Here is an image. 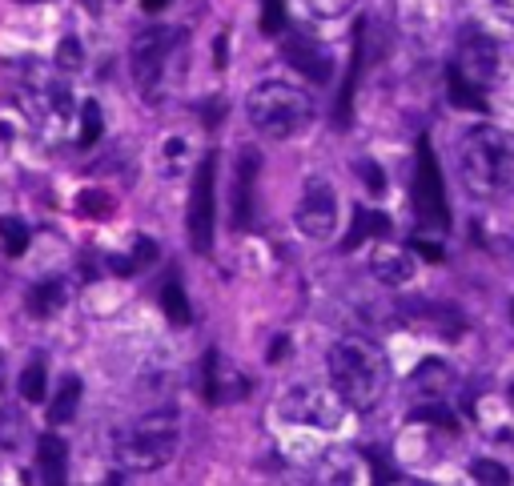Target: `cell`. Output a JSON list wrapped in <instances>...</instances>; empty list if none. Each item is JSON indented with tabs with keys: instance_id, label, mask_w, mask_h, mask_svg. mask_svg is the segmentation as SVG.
I'll return each mask as SVG.
<instances>
[{
	"instance_id": "cell-1",
	"label": "cell",
	"mask_w": 514,
	"mask_h": 486,
	"mask_svg": "<svg viewBox=\"0 0 514 486\" xmlns=\"http://www.w3.org/2000/svg\"><path fill=\"white\" fill-rule=\"evenodd\" d=\"M330 382L346 398L350 410H374L390 386V366L382 350L366 338H338L330 346Z\"/></svg>"
},
{
	"instance_id": "cell-2",
	"label": "cell",
	"mask_w": 514,
	"mask_h": 486,
	"mask_svg": "<svg viewBox=\"0 0 514 486\" xmlns=\"http://www.w3.org/2000/svg\"><path fill=\"white\" fill-rule=\"evenodd\" d=\"M245 113H249V125L262 137L286 141V137H298V133L310 129L314 97L302 85H290V81H262L245 97Z\"/></svg>"
},
{
	"instance_id": "cell-3",
	"label": "cell",
	"mask_w": 514,
	"mask_h": 486,
	"mask_svg": "<svg viewBox=\"0 0 514 486\" xmlns=\"http://www.w3.org/2000/svg\"><path fill=\"white\" fill-rule=\"evenodd\" d=\"M458 161L474 193H498L514 181V137L498 125H474L462 133Z\"/></svg>"
},
{
	"instance_id": "cell-4",
	"label": "cell",
	"mask_w": 514,
	"mask_h": 486,
	"mask_svg": "<svg viewBox=\"0 0 514 486\" xmlns=\"http://www.w3.org/2000/svg\"><path fill=\"white\" fill-rule=\"evenodd\" d=\"M498 65H502L498 41L490 33L474 29V25L462 29L458 53H454V65H450V97H454V105L486 109V93L498 81Z\"/></svg>"
},
{
	"instance_id": "cell-5",
	"label": "cell",
	"mask_w": 514,
	"mask_h": 486,
	"mask_svg": "<svg viewBox=\"0 0 514 486\" xmlns=\"http://www.w3.org/2000/svg\"><path fill=\"white\" fill-rule=\"evenodd\" d=\"M177 442H181V430H177V414L173 410H157V414H145L141 422L133 426H121L113 434V458L125 466V470H157L165 466L173 454H177Z\"/></svg>"
},
{
	"instance_id": "cell-6",
	"label": "cell",
	"mask_w": 514,
	"mask_h": 486,
	"mask_svg": "<svg viewBox=\"0 0 514 486\" xmlns=\"http://www.w3.org/2000/svg\"><path fill=\"white\" fill-rule=\"evenodd\" d=\"M181 45V33L177 29H141L133 49H129V69H133V81L137 89L157 101L161 89H165V73H169V57L177 53Z\"/></svg>"
},
{
	"instance_id": "cell-7",
	"label": "cell",
	"mask_w": 514,
	"mask_h": 486,
	"mask_svg": "<svg viewBox=\"0 0 514 486\" xmlns=\"http://www.w3.org/2000/svg\"><path fill=\"white\" fill-rule=\"evenodd\" d=\"M213 221H217V153H205L193 173V193H189V213H185L189 246L197 254H209L213 246Z\"/></svg>"
},
{
	"instance_id": "cell-8",
	"label": "cell",
	"mask_w": 514,
	"mask_h": 486,
	"mask_svg": "<svg viewBox=\"0 0 514 486\" xmlns=\"http://www.w3.org/2000/svg\"><path fill=\"white\" fill-rule=\"evenodd\" d=\"M346 398L334 390H318V386H294L286 390V398L278 402V414L286 422H298V426H314V430H338L342 418H346Z\"/></svg>"
},
{
	"instance_id": "cell-9",
	"label": "cell",
	"mask_w": 514,
	"mask_h": 486,
	"mask_svg": "<svg viewBox=\"0 0 514 486\" xmlns=\"http://www.w3.org/2000/svg\"><path fill=\"white\" fill-rule=\"evenodd\" d=\"M21 101H25V109H29L37 121H69V113H73V93H69V85H65L61 77L45 73L41 65L29 69V77H25V85H21Z\"/></svg>"
},
{
	"instance_id": "cell-10",
	"label": "cell",
	"mask_w": 514,
	"mask_h": 486,
	"mask_svg": "<svg viewBox=\"0 0 514 486\" xmlns=\"http://www.w3.org/2000/svg\"><path fill=\"white\" fill-rule=\"evenodd\" d=\"M294 221L310 241H326L334 233V225H338V193H334V185L326 177H310L306 181Z\"/></svg>"
},
{
	"instance_id": "cell-11",
	"label": "cell",
	"mask_w": 514,
	"mask_h": 486,
	"mask_svg": "<svg viewBox=\"0 0 514 486\" xmlns=\"http://www.w3.org/2000/svg\"><path fill=\"white\" fill-rule=\"evenodd\" d=\"M414 209H418V221H422V225L446 229V221H450V213H446V193H442V173H438V161L430 157V145H426V141L418 145Z\"/></svg>"
},
{
	"instance_id": "cell-12",
	"label": "cell",
	"mask_w": 514,
	"mask_h": 486,
	"mask_svg": "<svg viewBox=\"0 0 514 486\" xmlns=\"http://www.w3.org/2000/svg\"><path fill=\"white\" fill-rule=\"evenodd\" d=\"M282 57L298 69V73H306L310 81H318V85H326L330 77H334V57H330V49L322 45V41H314L310 33H298V29H286V41H282Z\"/></svg>"
},
{
	"instance_id": "cell-13",
	"label": "cell",
	"mask_w": 514,
	"mask_h": 486,
	"mask_svg": "<svg viewBox=\"0 0 514 486\" xmlns=\"http://www.w3.org/2000/svg\"><path fill=\"white\" fill-rule=\"evenodd\" d=\"M245 394H249V378L229 358H221L217 350H209L205 354V398L213 406H221V402H241Z\"/></svg>"
},
{
	"instance_id": "cell-14",
	"label": "cell",
	"mask_w": 514,
	"mask_h": 486,
	"mask_svg": "<svg viewBox=\"0 0 514 486\" xmlns=\"http://www.w3.org/2000/svg\"><path fill=\"white\" fill-rule=\"evenodd\" d=\"M257 153L241 149L237 157V173H233V229H249L253 221V181H257Z\"/></svg>"
},
{
	"instance_id": "cell-15",
	"label": "cell",
	"mask_w": 514,
	"mask_h": 486,
	"mask_svg": "<svg viewBox=\"0 0 514 486\" xmlns=\"http://www.w3.org/2000/svg\"><path fill=\"white\" fill-rule=\"evenodd\" d=\"M370 270H374V278L386 282V286H406V282L414 278V258H410V250L382 246V250H374Z\"/></svg>"
},
{
	"instance_id": "cell-16",
	"label": "cell",
	"mask_w": 514,
	"mask_h": 486,
	"mask_svg": "<svg viewBox=\"0 0 514 486\" xmlns=\"http://www.w3.org/2000/svg\"><path fill=\"white\" fill-rule=\"evenodd\" d=\"M37 462H41V474L49 486H61L65 474H69V446L61 434H41L37 442Z\"/></svg>"
},
{
	"instance_id": "cell-17",
	"label": "cell",
	"mask_w": 514,
	"mask_h": 486,
	"mask_svg": "<svg viewBox=\"0 0 514 486\" xmlns=\"http://www.w3.org/2000/svg\"><path fill=\"white\" fill-rule=\"evenodd\" d=\"M450 386H454V378H450V370L438 358H426L418 366V374H414V394H422L430 406H442V398L450 394Z\"/></svg>"
},
{
	"instance_id": "cell-18",
	"label": "cell",
	"mask_w": 514,
	"mask_h": 486,
	"mask_svg": "<svg viewBox=\"0 0 514 486\" xmlns=\"http://www.w3.org/2000/svg\"><path fill=\"white\" fill-rule=\"evenodd\" d=\"M65 302H69L65 282H41V286L29 290V314H33V318H49V314H57Z\"/></svg>"
},
{
	"instance_id": "cell-19",
	"label": "cell",
	"mask_w": 514,
	"mask_h": 486,
	"mask_svg": "<svg viewBox=\"0 0 514 486\" xmlns=\"http://www.w3.org/2000/svg\"><path fill=\"white\" fill-rule=\"evenodd\" d=\"M77 406H81V378H77V374H65V378H61V386H57V398L49 402V418H53V426L69 422V418L77 414Z\"/></svg>"
},
{
	"instance_id": "cell-20",
	"label": "cell",
	"mask_w": 514,
	"mask_h": 486,
	"mask_svg": "<svg viewBox=\"0 0 514 486\" xmlns=\"http://www.w3.org/2000/svg\"><path fill=\"white\" fill-rule=\"evenodd\" d=\"M390 233V217L386 213H374V209H358L354 213V225H350V237H346V250L362 246L366 237H382Z\"/></svg>"
},
{
	"instance_id": "cell-21",
	"label": "cell",
	"mask_w": 514,
	"mask_h": 486,
	"mask_svg": "<svg viewBox=\"0 0 514 486\" xmlns=\"http://www.w3.org/2000/svg\"><path fill=\"white\" fill-rule=\"evenodd\" d=\"M0 246L9 258H21L29 250V225L21 217H0Z\"/></svg>"
},
{
	"instance_id": "cell-22",
	"label": "cell",
	"mask_w": 514,
	"mask_h": 486,
	"mask_svg": "<svg viewBox=\"0 0 514 486\" xmlns=\"http://www.w3.org/2000/svg\"><path fill=\"white\" fill-rule=\"evenodd\" d=\"M161 310L169 314L173 326H189V318H193V310H189V302H185V290H181L177 282H169V286L161 290Z\"/></svg>"
},
{
	"instance_id": "cell-23",
	"label": "cell",
	"mask_w": 514,
	"mask_h": 486,
	"mask_svg": "<svg viewBox=\"0 0 514 486\" xmlns=\"http://www.w3.org/2000/svg\"><path fill=\"white\" fill-rule=\"evenodd\" d=\"M21 398L25 402H45V358L37 354L29 362V370L21 374Z\"/></svg>"
},
{
	"instance_id": "cell-24",
	"label": "cell",
	"mask_w": 514,
	"mask_h": 486,
	"mask_svg": "<svg viewBox=\"0 0 514 486\" xmlns=\"http://www.w3.org/2000/svg\"><path fill=\"white\" fill-rule=\"evenodd\" d=\"M105 129V117H101V105L97 101H85L81 105V133H77V145H93Z\"/></svg>"
},
{
	"instance_id": "cell-25",
	"label": "cell",
	"mask_w": 514,
	"mask_h": 486,
	"mask_svg": "<svg viewBox=\"0 0 514 486\" xmlns=\"http://www.w3.org/2000/svg\"><path fill=\"white\" fill-rule=\"evenodd\" d=\"M21 438H25V422H21V414H17V410H9V406H0V450L21 446Z\"/></svg>"
},
{
	"instance_id": "cell-26",
	"label": "cell",
	"mask_w": 514,
	"mask_h": 486,
	"mask_svg": "<svg viewBox=\"0 0 514 486\" xmlns=\"http://www.w3.org/2000/svg\"><path fill=\"white\" fill-rule=\"evenodd\" d=\"M57 65H61V73H81V65H85V49H81V41H77L73 33L57 45Z\"/></svg>"
},
{
	"instance_id": "cell-27",
	"label": "cell",
	"mask_w": 514,
	"mask_h": 486,
	"mask_svg": "<svg viewBox=\"0 0 514 486\" xmlns=\"http://www.w3.org/2000/svg\"><path fill=\"white\" fill-rule=\"evenodd\" d=\"M302 5L318 17V21H338V17H346L358 0H302Z\"/></svg>"
},
{
	"instance_id": "cell-28",
	"label": "cell",
	"mask_w": 514,
	"mask_h": 486,
	"mask_svg": "<svg viewBox=\"0 0 514 486\" xmlns=\"http://www.w3.org/2000/svg\"><path fill=\"white\" fill-rule=\"evenodd\" d=\"M77 201H81V213H85V217H109V213H113V197L101 193V189H85Z\"/></svg>"
},
{
	"instance_id": "cell-29",
	"label": "cell",
	"mask_w": 514,
	"mask_h": 486,
	"mask_svg": "<svg viewBox=\"0 0 514 486\" xmlns=\"http://www.w3.org/2000/svg\"><path fill=\"white\" fill-rule=\"evenodd\" d=\"M262 29H266L270 37H274V33H286V0H266Z\"/></svg>"
},
{
	"instance_id": "cell-30",
	"label": "cell",
	"mask_w": 514,
	"mask_h": 486,
	"mask_svg": "<svg viewBox=\"0 0 514 486\" xmlns=\"http://www.w3.org/2000/svg\"><path fill=\"white\" fill-rule=\"evenodd\" d=\"M474 478L478 482H510V470L506 466H498V462H486V458H474Z\"/></svg>"
},
{
	"instance_id": "cell-31",
	"label": "cell",
	"mask_w": 514,
	"mask_h": 486,
	"mask_svg": "<svg viewBox=\"0 0 514 486\" xmlns=\"http://www.w3.org/2000/svg\"><path fill=\"white\" fill-rule=\"evenodd\" d=\"M358 173H362V181H366L374 193H382V189H386V181H382V173H378V165H374V161H362V165H358Z\"/></svg>"
},
{
	"instance_id": "cell-32",
	"label": "cell",
	"mask_w": 514,
	"mask_h": 486,
	"mask_svg": "<svg viewBox=\"0 0 514 486\" xmlns=\"http://www.w3.org/2000/svg\"><path fill=\"white\" fill-rule=\"evenodd\" d=\"M490 5H494V13H498L506 25H514V0H490Z\"/></svg>"
},
{
	"instance_id": "cell-33",
	"label": "cell",
	"mask_w": 514,
	"mask_h": 486,
	"mask_svg": "<svg viewBox=\"0 0 514 486\" xmlns=\"http://www.w3.org/2000/svg\"><path fill=\"white\" fill-rule=\"evenodd\" d=\"M225 57H229V49H225V37H217V45H213V61H217V69H225Z\"/></svg>"
},
{
	"instance_id": "cell-34",
	"label": "cell",
	"mask_w": 514,
	"mask_h": 486,
	"mask_svg": "<svg viewBox=\"0 0 514 486\" xmlns=\"http://www.w3.org/2000/svg\"><path fill=\"white\" fill-rule=\"evenodd\" d=\"M286 350H290V342H286V338H282V342H274V350H270V362H282V354H286Z\"/></svg>"
},
{
	"instance_id": "cell-35",
	"label": "cell",
	"mask_w": 514,
	"mask_h": 486,
	"mask_svg": "<svg viewBox=\"0 0 514 486\" xmlns=\"http://www.w3.org/2000/svg\"><path fill=\"white\" fill-rule=\"evenodd\" d=\"M165 5H169V0H141V9H145V13H161Z\"/></svg>"
},
{
	"instance_id": "cell-36",
	"label": "cell",
	"mask_w": 514,
	"mask_h": 486,
	"mask_svg": "<svg viewBox=\"0 0 514 486\" xmlns=\"http://www.w3.org/2000/svg\"><path fill=\"white\" fill-rule=\"evenodd\" d=\"M0 386H5V354H0Z\"/></svg>"
},
{
	"instance_id": "cell-37",
	"label": "cell",
	"mask_w": 514,
	"mask_h": 486,
	"mask_svg": "<svg viewBox=\"0 0 514 486\" xmlns=\"http://www.w3.org/2000/svg\"><path fill=\"white\" fill-rule=\"evenodd\" d=\"M21 5H41V0H21Z\"/></svg>"
}]
</instances>
